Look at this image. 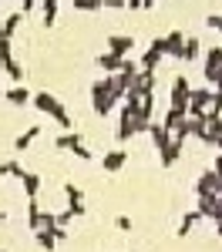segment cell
<instances>
[{"instance_id": "cell-13", "label": "cell", "mask_w": 222, "mask_h": 252, "mask_svg": "<svg viewBox=\"0 0 222 252\" xmlns=\"http://www.w3.org/2000/svg\"><path fill=\"white\" fill-rule=\"evenodd\" d=\"M64 195H67V205H71V212H74V215H84V202H81L84 195H81L78 185H71V182H67V185H64Z\"/></svg>"}, {"instance_id": "cell-38", "label": "cell", "mask_w": 222, "mask_h": 252, "mask_svg": "<svg viewBox=\"0 0 222 252\" xmlns=\"http://www.w3.org/2000/svg\"><path fill=\"white\" fill-rule=\"evenodd\" d=\"M216 148H219V155H222V135H219V138H216Z\"/></svg>"}, {"instance_id": "cell-23", "label": "cell", "mask_w": 222, "mask_h": 252, "mask_svg": "<svg viewBox=\"0 0 222 252\" xmlns=\"http://www.w3.org/2000/svg\"><path fill=\"white\" fill-rule=\"evenodd\" d=\"M0 64H3V71L14 78V84H20V81H24V67H20L14 58H0Z\"/></svg>"}, {"instance_id": "cell-37", "label": "cell", "mask_w": 222, "mask_h": 252, "mask_svg": "<svg viewBox=\"0 0 222 252\" xmlns=\"http://www.w3.org/2000/svg\"><path fill=\"white\" fill-rule=\"evenodd\" d=\"M216 235H222V215L216 219Z\"/></svg>"}, {"instance_id": "cell-19", "label": "cell", "mask_w": 222, "mask_h": 252, "mask_svg": "<svg viewBox=\"0 0 222 252\" xmlns=\"http://www.w3.org/2000/svg\"><path fill=\"white\" fill-rule=\"evenodd\" d=\"M205 125H209V115H192L189 118V135H195L205 141Z\"/></svg>"}, {"instance_id": "cell-14", "label": "cell", "mask_w": 222, "mask_h": 252, "mask_svg": "<svg viewBox=\"0 0 222 252\" xmlns=\"http://www.w3.org/2000/svg\"><path fill=\"white\" fill-rule=\"evenodd\" d=\"M54 145H58L61 152H74L78 145H84V141H81V135H78V131H64V135H58V138H54Z\"/></svg>"}, {"instance_id": "cell-26", "label": "cell", "mask_w": 222, "mask_h": 252, "mask_svg": "<svg viewBox=\"0 0 222 252\" xmlns=\"http://www.w3.org/2000/svg\"><path fill=\"white\" fill-rule=\"evenodd\" d=\"M34 235H37L40 249H47V252L54 249V242H58V239H54V232H51V229H37V232H34Z\"/></svg>"}, {"instance_id": "cell-35", "label": "cell", "mask_w": 222, "mask_h": 252, "mask_svg": "<svg viewBox=\"0 0 222 252\" xmlns=\"http://www.w3.org/2000/svg\"><path fill=\"white\" fill-rule=\"evenodd\" d=\"M145 7V0H128V10H141Z\"/></svg>"}, {"instance_id": "cell-40", "label": "cell", "mask_w": 222, "mask_h": 252, "mask_svg": "<svg viewBox=\"0 0 222 252\" xmlns=\"http://www.w3.org/2000/svg\"><path fill=\"white\" fill-rule=\"evenodd\" d=\"M3 222H7V212H0V225H3Z\"/></svg>"}, {"instance_id": "cell-41", "label": "cell", "mask_w": 222, "mask_h": 252, "mask_svg": "<svg viewBox=\"0 0 222 252\" xmlns=\"http://www.w3.org/2000/svg\"><path fill=\"white\" fill-rule=\"evenodd\" d=\"M219 198H222V192H219Z\"/></svg>"}, {"instance_id": "cell-11", "label": "cell", "mask_w": 222, "mask_h": 252, "mask_svg": "<svg viewBox=\"0 0 222 252\" xmlns=\"http://www.w3.org/2000/svg\"><path fill=\"white\" fill-rule=\"evenodd\" d=\"M131 47H135V37H125V34H115V37H108V51H111V54H118V58H125Z\"/></svg>"}, {"instance_id": "cell-2", "label": "cell", "mask_w": 222, "mask_h": 252, "mask_svg": "<svg viewBox=\"0 0 222 252\" xmlns=\"http://www.w3.org/2000/svg\"><path fill=\"white\" fill-rule=\"evenodd\" d=\"M91 104H95V111H98V115H108V111L118 104V101L111 97V78L91 84Z\"/></svg>"}, {"instance_id": "cell-39", "label": "cell", "mask_w": 222, "mask_h": 252, "mask_svg": "<svg viewBox=\"0 0 222 252\" xmlns=\"http://www.w3.org/2000/svg\"><path fill=\"white\" fill-rule=\"evenodd\" d=\"M148 7H155V0H145V10H148Z\"/></svg>"}, {"instance_id": "cell-27", "label": "cell", "mask_w": 222, "mask_h": 252, "mask_svg": "<svg viewBox=\"0 0 222 252\" xmlns=\"http://www.w3.org/2000/svg\"><path fill=\"white\" fill-rule=\"evenodd\" d=\"M199 219H202V215H199V209H195V212H189L185 219H182V225H179V235H189V232H192V225H195Z\"/></svg>"}, {"instance_id": "cell-33", "label": "cell", "mask_w": 222, "mask_h": 252, "mask_svg": "<svg viewBox=\"0 0 222 252\" xmlns=\"http://www.w3.org/2000/svg\"><path fill=\"white\" fill-rule=\"evenodd\" d=\"M74 155H78L81 161H91V148H88V145H78V148H74Z\"/></svg>"}, {"instance_id": "cell-30", "label": "cell", "mask_w": 222, "mask_h": 252, "mask_svg": "<svg viewBox=\"0 0 222 252\" xmlns=\"http://www.w3.org/2000/svg\"><path fill=\"white\" fill-rule=\"evenodd\" d=\"M20 17H24V14H20V10H14L10 17L3 20V31H7V34H14V31H17V24H20Z\"/></svg>"}, {"instance_id": "cell-32", "label": "cell", "mask_w": 222, "mask_h": 252, "mask_svg": "<svg viewBox=\"0 0 222 252\" xmlns=\"http://www.w3.org/2000/svg\"><path fill=\"white\" fill-rule=\"evenodd\" d=\"M205 24H209L212 31H219V34H222V14H209V17H205Z\"/></svg>"}, {"instance_id": "cell-7", "label": "cell", "mask_w": 222, "mask_h": 252, "mask_svg": "<svg viewBox=\"0 0 222 252\" xmlns=\"http://www.w3.org/2000/svg\"><path fill=\"white\" fill-rule=\"evenodd\" d=\"M199 195H219L222 192V178L216 172H202L199 175V185H195Z\"/></svg>"}, {"instance_id": "cell-20", "label": "cell", "mask_w": 222, "mask_h": 252, "mask_svg": "<svg viewBox=\"0 0 222 252\" xmlns=\"http://www.w3.org/2000/svg\"><path fill=\"white\" fill-rule=\"evenodd\" d=\"M148 135H152V141H155V148H159V152L168 145V141H172V135H168L161 125H148Z\"/></svg>"}, {"instance_id": "cell-22", "label": "cell", "mask_w": 222, "mask_h": 252, "mask_svg": "<svg viewBox=\"0 0 222 252\" xmlns=\"http://www.w3.org/2000/svg\"><path fill=\"white\" fill-rule=\"evenodd\" d=\"M37 135H40V125H31V128H27V131H24V135H20L17 141H14V148H17V152H24V148H31V141H34Z\"/></svg>"}, {"instance_id": "cell-1", "label": "cell", "mask_w": 222, "mask_h": 252, "mask_svg": "<svg viewBox=\"0 0 222 252\" xmlns=\"http://www.w3.org/2000/svg\"><path fill=\"white\" fill-rule=\"evenodd\" d=\"M31 101L37 104V111H44V115H51V118H54L61 128H71V115L64 111V104H58V97L51 94V91H37V94L31 97Z\"/></svg>"}, {"instance_id": "cell-8", "label": "cell", "mask_w": 222, "mask_h": 252, "mask_svg": "<svg viewBox=\"0 0 222 252\" xmlns=\"http://www.w3.org/2000/svg\"><path fill=\"white\" fill-rule=\"evenodd\" d=\"M161 51L172 54V58H182V51H185V34H182V31L165 34V37H161Z\"/></svg>"}, {"instance_id": "cell-15", "label": "cell", "mask_w": 222, "mask_h": 252, "mask_svg": "<svg viewBox=\"0 0 222 252\" xmlns=\"http://www.w3.org/2000/svg\"><path fill=\"white\" fill-rule=\"evenodd\" d=\"M159 155H161V165H165V168H172V161L182 155V141H175V138H172V141H168V145L161 148Z\"/></svg>"}, {"instance_id": "cell-21", "label": "cell", "mask_w": 222, "mask_h": 252, "mask_svg": "<svg viewBox=\"0 0 222 252\" xmlns=\"http://www.w3.org/2000/svg\"><path fill=\"white\" fill-rule=\"evenodd\" d=\"M40 17H44V27H54V20H58V0H44Z\"/></svg>"}, {"instance_id": "cell-31", "label": "cell", "mask_w": 222, "mask_h": 252, "mask_svg": "<svg viewBox=\"0 0 222 252\" xmlns=\"http://www.w3.org/2000/svg\"><path fill=\"white\" fill-rule=\"evenodd\" d=\"M0 58H10V34L0 27Z\"/></svg>"}, {"instance_id": "cell-4", "label": "cell", "mask_w": 222, "mask_h": 252, "mask_svg": "<svg viewBox=\"0 0 222 252\" xmlns=\"http://www.w3.org/2000/svg\"><path fill=\"white\" fill-rule=\"evenodd\" d=\"M165 58V51H161V37H155L152 44H148V51L141 54V61H138V67L141 71H155L159 67V61Z\"/></svg>"}, {"instance_id": "cell-25", "label": "cell", "mask_w": 222, "mask_h": 252, "mask_svg": "<svg viewBox=\"0 0 222 252\" xmlns=\"http://www.w3.org/2000/svg\"><path fill=\"white\" fill-rule=\"evenodd\" d=\"M199 58V37H185V51H182V61H195Z\"/></svg>"}, {"instance_id": "cell-36", "label": "cell", "mask_w": 222, "mask_h": 252, "mask_svg": "<svg viewBox=\"0 0 222 252\" xmlns=\"http://www.w3.org/2000/svg\"><path fill=\"white\" fill-rule=\"evenodd\" d=\"M212 172H216V175H219V178H222V155L216 158V168H212Z\"/></svg>"}, {"instance_id": "cell-28", "label": "cell", "mask_w": 222, "mask_h": 252, "mask_svg": "<svg viewBox=\"0 0 222 252\" xmlns=\"http://www.w3.org/2000/svg\"><path fill=\"white\" fill-rule=\"evenodd\" d=\"M74 7H78V10H91V14H95V10H101V7H104V0H74Z\"/></svg>"}, {"instance_id": "cell-10", "label": "cell", "mask_w": 222, "mask_h": 252, "mask_svg": "<svg viewBox=\"0 0 222 252\" xmlns=\"http://www.w3.org/2000/svg\"><path fill=\"white\" fill-rule=\"evenodd\" d=\"M199 215L219 219V215H222V198H219V195H199Z\"/></svg>"}, {"instance_id": "cell-12", "label": "cell", "mask_w": 222, "mask_h": 252, "mask_svg": "<svg viewBox=\"0 0 222 252\" xmlns=\"http://www.w3.org/2000/svg\"><path fill=\"white\" fill-rule=\"evenodd\" d=\"M125 161H128V155H125V152H108V155L101 158V168H104V172H121V168H125Z\"/></svg>"}, {"instance_id": "cell-3", "label": "cell", "mask_w": 222, "mask_h": 252, "mask_svg": "<svg viewBox=\"0 0 222 252\" xmlns=\"http://www.w3.org/2000/svg\"><path fill=\"white\" fill-rule=\"evenodd\" d=\"M212 88H199V91H192L189 94V115H205V108L212 104Z\"/></svg>"}, {"instance_id": "cell-18", "label": "cell", "mask_w": 222, "mask_h": 252, "mask_svg": "<svg viewBox=\"0 0 222 252\" xmlns=\"http://www.w3.org/2000/svg\"><path fill=\"white\" fill-rule=\"evenodd\" d=\"M121 61H125V58H118V54H111V51H108V54H101V58H98V67H104L108 74H118V71H121Z\"/></svg>"}, {"instance_id": "cell-34", "label": "cell", "mask_w": 222, "mask_h": 252, "mask_svg": "<svg viewBox=\"0 0 222 252\" xmlns=\"http://www.w3.org/2000/svg\"><path fill=\"white\" fill-rule=\"evenodd\" d=\"M115 225H118L121 232H128V229H131V219H128V215H118V219H115Z\"/></svg>"}, {"instance_id": "cell-29", "label": "cell", "mask_w": 222, "mask_h": 252, "mask_svg": "<svg viewBox=\"0 0 222 252\" xmlns=\"http://www.w3.org/2000/svg\"><path fill=\"white\" fill-rule=\"evenodd\" d=\"M37 219H40V209H37V202L31 198L27 202V222H31V229H37Z\"/></svg>"}, {"instance_id": "cell-24", "label": "cell", "mask_w": 222, "mask_h": 252, "mask_svg": "<svg viewBox=\"0 0 222 252\" xmlns=\"http://www.w3.org/2000/svg\"><path fill=\"white\" fill-rule=\"evenodd\" d=\"M24 168H20V161H3L0 165V178H24Z\"/></svg>"}, {"instance_id": "cell-5", "label": "cell", "mask_w": 222, "mask_h": 252, "mask_svg": "<svg viewBox=\"0 0 222 252\" xmlns=\"http://www.w3.org/2000/svg\"><path fill=\"white\" fill-rule=\"evenodd\" d=\"M189 94H192V88H189L185 78L172 81V108H185V111H189Z\"/></svg>"}, {"instance_id": "cell-6", "label": "cell", "mask_w": 222, "mask_h": 252, "mask_svg": "<svg viewBox=\"0 0 222 252\" xmlns=\"http://www.w3.org/2000/svg\"><path fill=\"white\" fill-rule=\"evenodd\" d=\"M189 111H185V108H172V104H168V111H165V118H161V128H165V131H168V135H172V131H179L182 125H185V121H189Z\"/></svg>"}, {"instance_id": "cell-16", "label": "cell", "mask_w": 222, "mask_h": 252, "mask_svg": "<svg viewBox=\"0 0 222 252\" xmlns=\"http://www.w3.org/2000/svg\"><path fill=\"white\" fill-rule=\"evenodd\" d=\"M20 182H24V195L27 198H37V192H40V175L37 172H27Z\"/></svg>"}, {"instance_id": "cell-9", "label": "cell", "mask_w": 222, "mask_h": 252, "mask_svg": "<svg viewBox=\"0 0 222 252\" xmlns=\"http://www.w3.org/2000/svg\"><path fill=\"white\" fill-rule=\"evenodd\" d=\"M131 135H135V111L125 104L121 108V118H118V141H128Z\"/></svg>"}, {"instance_id": "cell-17", "label": "cell", "mask_w": 222, "mask_h": 252, "mask_svg": "<svg viewBox=\"0 0 222 252\" xmlns=\"http://www.w3.org/2000/svg\"><path fill=\"white\" fill-rule=\"evenodd\" d=\"M3 94H7V101H10V104H27V101L34 97L27 88H24V84H14V88H10V91H3Z\"/></svg>"}]
</instances>
